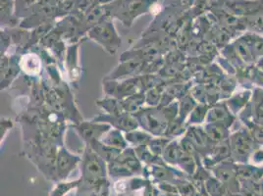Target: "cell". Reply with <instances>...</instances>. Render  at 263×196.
<instances>
[{
    "mask_svg": "<svg viewBox=\"0 0 263 196\" xmlns=\"http://www.w3.org/2000/svg\"><path fill=\"white\" fill-rule=\"evenodd\" d=\"M254 65L256 66L259 70L263 71V56L261 58H259V59L254 63Z\"/></svg>",
    "mask_w": 263,
    "mask_h": 196,
    "instance_id": "603a6c76",
    "label": "cell"
},
{
    "mask_svg": "<svg viewBox=\"0 0 263 196\" xmlns=\"http://www.w3.org/2000/svg\"><path fill=\"white\" fill-rule=\"evenodd\" d=\"M77 157L70 154L65 149H61L57 155V174L64 179L75 168L78 163Z\"/></svg>",
    "mask_w": 263,
    "mask_h": 196,
    "instance_id": "30bf717a",
    "label": "cell"
},
{
    "mask_svg": "<svg viewBox=\"0 0 263 196\" xmlns=\"http://www.w3.org/2000/svg\"><path fill=\"white\" fill-rule=\"evenodd\" d=\"M155 112H146L144 113L143 118V126L147 131H153L154 133L159 134L165 129V120L167 119L163 115H156Z\"/></svg>",
    "mask_w": 263,
    "mask_h": 196,
    "instance_id": "5bb4252c",
    "label": "cell"
},
{
    "mask_svg": "<svg viewBox=\"0 0 263 196\" xmlns=\"http://www.w3.org/2000/svg\"><path fill=\"white\" fill-rule=\"evenodd\" d=\"M231 45L233 46L235 52L237 53L238 57L240 58V60L245 65H252V64H254V59H253L251 48H250L247 41L243 38V36L241 34H240L231 44Z\"/></svg>",
    "mask_w": 263,
    "mask_h": 196,
    "instance_id": "7c38bea8",
    "label": "cell"
},
{
    "mask_svg": "<svg viewBox=\"0 0 263 196\" xmlns=\"http://www.w3.org/2000/svg\"><path fill=\"white\" fill-rule=\"evenodd\" d=\"M204 130L213 143L226 142L230 138V128L221 123H208Z\"/></svg>",
    "mask_w": 263,
    "mask_h": 196,
    "instance_id": "8fae6325",
    "label": "cell"
},
{
    "mask_svg": "<svg viewBox=\"0 0 263 196\" xmlns=\"http://www.w3.org/2000/svg\"><path fill=\"white\" fill-rule=\"evenodd\" d=\"M243 19L247 32L263 34V9Z\"/></svg>",
    "mask_w": 263,
    "mask_h": 196,
    "instance_id": "e0dca14e",
    "label": "cell"
},
{
    "mask_svg": "<svg viewBox=\"0 0 263 196\" xmlns=\"http://www.w3.org/2000/svg\"><path fill=\"white\" fill-rule=\"evenodd\" d=\"M209 110V108L208 107V105H197L192 113V116H191L192 122L191 123L199 124V123L206 120Z\"/></svg>",
    "mask_w": 263,
    "mask_h": 196,
    "instance_id": "44dd1931",
    "label": "cell"
},
{
    "mask_svg": "<svg viewBox=\"0 0 263 196\" xmlns=\"http://www.w3.org/2000/svg\"><path fill=\"white\" fill-rule=\"evenodd\" d=\"M211 3L239 18L249 17L263 9V0H211Z\"/></svg>",
    "mask_w": 263,
    "mask_h": 196,
    "instance_id": "277c9868",
    "label": "cell"
},
{
    "mask_svg": "<svg viewBox=\"0 0 263 196\" xmlns=\"http://www.w3.org/2000/svg\"><path fill=\"white\" fill-rule=\"evenodd\" d=\"M249 80L252 85L263 88V71L259 70L254 64L249 67Z\"/></svg>",
    "mask_w": 263,
    "mask_h": 196,
    "instance_id": "ffe728a7",
    "label": "cell"
},
{
    "mask_svg": "<svg viewBox=\"0 0 263 196\" xmlns=\"http://www.w3.org/2000/svg\"><path fill=\"white\" fill-rule=\"evenodd\" d=\"M236 116L231 113L226 102L221 104L214 105L212 108L209 110L206 116V123H221L231 128L233 123L235 122Z\"/></svg>",
    "mask_w": 263,
    "mask_h": 196,
    "instance_id": "52a82bcc",
    "label": "cell"
},
{
    "mask_svg": "<svg viewBox=\"0 0 263 196\" xmlns=\"http://www.w3.org/2000/svg\"><path fill=\"white\" fill-rule=\"evenodd\" d=\"M103 159L96 151L88 149L84 162V179L87 184L93 185L104 177Z\"/></svg>",
    "mask_w": 263,
    "mask_h": 196,
    "instance_id": "5b68a950",
    "label": "cell"
},
{
    "mask_svg": "<svg viewBox=\"0 0 263 196\" xmlns=\"http://www.w3.org/2000/svg\"><path fill=\"white\" fill-rule=\"evenodd\" d=\"M250 162H252L253 165H262L263 164V148L260 146L254 149V151L252 153Z\"/></svg>",
    "mask_w": 263,
    "mask_h": 196,
    "instance_id": "7402d4cb",
    "label": "cell"
},
{
    "mask_svg": "<svg viewBox=\"0 0 263 196\" xmlns=\"http://www.w3.org/2000/svg\"><path fill=\"white\" fill-rule=\"evenodd\" d=\"M241 35L249 44L254 59V63H255L263 56V34L252 33V32H245L241 33Z\"/></svg>",
    "mask_w": 263,
    "mask_h": 196,
    "instance_id": "9a60e30c",
    "label": "cell"
},
{
    "mask_svg": "<svg viewBox=\"0 0 263 196\" xmlns=\"http://www.w3.org/2000/svg\"><path fill=\"white\" fill-rule=\"evenodd\" d=\"M229 145L231 158L240 163L249 162L254 149L259 147L253 141L252 134L246 127L230 134Z\"/></svg>",
    "mask_w": 263,
    "mask_h": 196,
    "instance_id": "3957f363",
    "label": "cell"
},
{
    "mask_svg": "<svg viewBox=\"0 0 263 196\" xmlns=\"http://www.w3.org/2000/svg\"><path fill=\"white\" fill-rule=\"evenodd\" d=\"M127 141L138 146H143V144L151 141V135L142 131H134L127 133Z\"/></svg>",
    "mask_w": 263,
    "mask_h": 196,
    "instance_id": "d6986e66",
    "label": "cell"
},
{
    "mask_svg": "<svg viewBox=\"0 0 263 196\" xmlns=\"http://www.w3.org/2000/svg\"><path fill=\"white\" fill-rule=\"evenodd\" d=\"M78 131L84 140L90 143L99 142L110 131V126L107 124H93L83 123L78 127Z\"/></svg>",
    "mask_w": 263,
    "mask_h": 196,
    "instance_id": "8992f818",
    "label": "cell"
},
{
    "mask_svg": "<svg viewBox=\"0 0 263 196\" xmlns=\"http://www.w3.org/2000/svg\"><path fill=\"white\" fill-rule=\"evenodd\" d=\"M159 0H115L105 4L104 9L110 19H117L126 27H131L134 21L153 10Z\"/></svg>",
    "mask_w": 263,
    "mask_h": 196,
    "instance_id": "6da1fadb",
    "label": "cell"
},
{
    "mask_svg": "<svg viewBox=\"0 0 263 196\" xmlns=\"http://www.w3.org/2000/svg\"><path fill=\"white\" fill-rule=\"evenodd\" d=\"M101 142L105 145H108L110 147H113L119 150L126 147L125 140L118 131H108L107 134L103 136Z\"/></svg>",
    "mask_w": 263,
    "mask_h": 196,
    "instance_id": "ac0fdd59",
    "label": "cell"
},
{
    "mask_svg": "<svg viewBox=\"0 0 263 196\" xmlns=\"http://www.w3.org/2000/svg\"><path fill=\"white\" fill-rule=\"evenodd\" d=\"M99 5H100V3L98 0H75L74 10L71 15L81 19Z\"/></svg>",
    "mask_w": 263,
    "mask_h": 196,
    "instance_id": "2e32d148",
    "label": "cell"
},
{
    "mask_svg": "<svg viewBox=\"0 0 263 196\" xmlns=\"http://www.w3.org/2000/svg\"><path fill=\"white\" fill-rule=\"evenodd\" d=\"M252 90L249 88H245L238 93H235L233 96L228 98L226 104L231 111V113L235 116H238L242 110L245 109L250 102L252 101Z\"/></svg>",
    "mask_w": 263,
    "mask_h": 196,
    "instance_id": "9c48e42d",
    "label": "cell"
},
{
    "mask_svg": "<svg viewBox=\"0 0 263 196\" xmlns=\"http://www.w3.org/2000/svg\"><path fill=\"white\" fill-rule=\"evenodd\" d=\"M1 7V26H15L19 20L16 16L15 0H0Z\"/></svg>",
    "mask_w": 263,
    "mask_h": 196,
    "instance_id": "4fadbf2b",
    "label": "cell"
},
{
    "mask_svg": "<svg viewBox=\"0 0 263 196\" xmlns=\"http://www.w3.org/2000/svg\"><path fill=\"white\" fill-rule=\"evenodd\" d=\"M89 38L100 44L110 54H115L121 46V38L112 22V19L105 18L97 24L88 32Z\"/></svg>",
    "mask_w": 263,
    "mask_h": 196,
    "instance_id": "7a4b0ae2",
    "label": "cell"
},
{
    "mask_svg": "<svg viewBox=\"0 0 263 196\" xmlns=\"http://www.w3.org/2000/svg\"><path fill=\"white\" fill-rule=\"evenodd\" d=\"M190 142L194 144L197 151L206 150V152L211 153L215 143L210 141V139L204 129L200 127H193L189 130Z\"/></svg>",
    "mask_w": 263,
    "mask_h": 196,
    "instance_id": "ba28073f",
    "label": "cell"
}]
</instances>
